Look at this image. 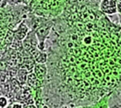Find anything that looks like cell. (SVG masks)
Returning a JSON list of instances; mask_svg holds the SVG:
<instances>
[{
	"label": "cell",
	"instance_id": "cell-1",
	"mask_svg": "<svg viewBox=\"0 0 121 108\" xmlns=\"http://www.w3.org/2000/svg\"><path fill=\"white\" fill-rule=\"evenodd\" d=\"M117 0H103L101 8L105 13L112 14L116 12Z\"/></svg>",
	"mask_w": 121,
	"mask_h": 108
}]
</instances>
